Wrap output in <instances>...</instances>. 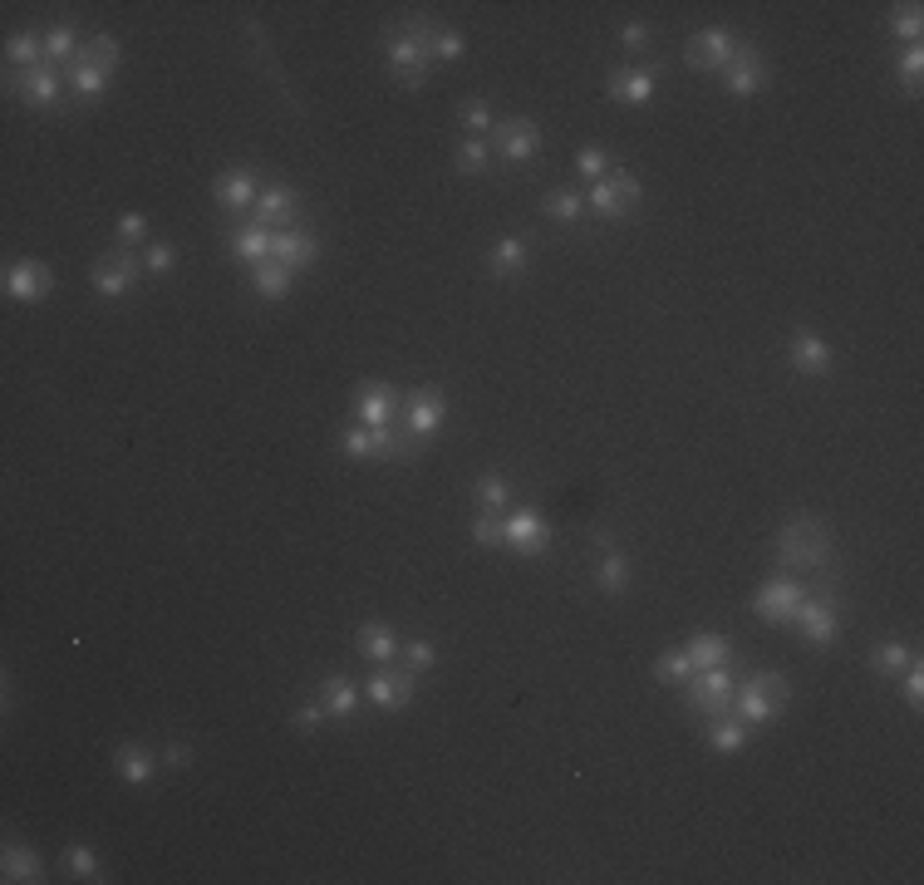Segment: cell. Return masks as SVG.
<instances>
[{
	"label": "cell",
	"instance_id": "cell-1",
	"mask_svg": "<svg viewBox=\"0 0 924 885\" xmlns=\"http://www.w3.org/2000/svg\"><path fill=\"white\" fill-rule=\"evenodd\" d=\"M777 556L787 566H826L831 561V531L816 517H792L777 531Z\"/></svg>",
	"mask_w": 924,
	"mask_h": 885
},
{
	"label": "cell",
	"instance_id": "cell-2",
	"mask_svg": "<svg viewBox=\"0 0 924 885\" xmlns=\"http://www.w3.org/2000/svg\"><path fill=\"white\" fill-rule=\"evenodd\" d=\"M733 664H718V669H698L689 684H684V704L698 713V718H733Z\"/></svg>",
	"mask_w": 924,
	"mask_h": 885
},
{
	"label": "cell",
	"instance_id": "cell-3",
	"mask_svg": "<svg viewBox=\"0 0 924 885\" xmlns=\"http://www.w3.org/2000/svg\"><path fill=\"white\" fill-rule=\"evenodd\" d=\"M143 271H148L143 256H133V251H109V256L94 266L89 281H94V291L104 295V300H118V295H128L138 281H143Z\"/></svg>",
	"mask_w": 924,
	"mask_h": 885
},
{
	"label": "cell",
	"instance_id": "cell-4",
	"mask_svg": "<svg viewBox=\"0 0 924 885\" xmlns=\"http://www.w3.org/2000/svg\"><path fill=\"white\" fill-rule=\"evenodd\" d=\"M811 590L807 586H797L792 576H772L767 586L757 590V600H752V610L767 620V625H787L792 615H797V605L807 600Z\"/></svg>",
	"mask_w": 924,
	"mask_h": 885
},
{
	"label": "cell",
	"instance_id": "cell-5",
	"mask_svg": "<svg viewBox=\"0 0 924 885\" xmlns=\"http://www.w3.org/2000/svg\"><path fill=\"white\" fill-rule=\"evenodd\" d=\"M502 546H512L517 556H541L551 546V527L541 522V512L517 507L512 517H502Z\"/></svg>",
	"mask_w": 924,
	"mask_h": 885
},
{
	"label": "cell",
	"instance_id": "cell-6",
	"mask_svg": "<svg viewBox=\"0 0 924 885\" xmlns=\"http://www.w3.org/2000/svg\"><path fill=\"white\" fill-rule=\"evenodd\" d=\"M5 84H10V89H20V99H25L30 109H50V104L59 99V89H64L59 64H50V59H45V64H35V69H25V74H15V69H10V74H5Z\"/></svg>",
	"mask_w": 924,
	"mask_h": 885
},
{
	"label": "cell",
	"instance_id": "cell-7",
	"mask_svg": "<svg viewBox=\"0 0 924 885\" xmlns=\"http://www.w3.org/2000/svg\"><path fill=\"white\" fill-rule=\"evenodd\" d=\"M797 630H802V640L816 649H826L831 640H836V600L831 595H807L802 605H797Z\"/></svg>",
	"mask_w": 924,
	"mask_h": 885
},
{
	"label": "cell",
	"instance_id": "cell-8",
	"mask_svg": "<svg viewBox=\"0 0 924 885\" xmlns=\"http://www.w3.org/2000/svg\"><path fill=\"white\" fill-rule=\"evenodd\" d=\"M492 138H497V153H502L507 163H531V158L541 153V128H536L531 118H502V123L492 128Z\"/></svg>",
	"mask_w": 924,
	"mask_h": 885
},
{
	"label": "cell",
	"instance_id": "cell-9",
	"mask_svg": "<svg viewBox=\"0 0 924 885\" xmlns=\"http://www.w3.org/2000/svg\"><path fill=\"white\" fill-rule=\"evenodd\" d=\"M413 689H418V674H413V669H379V674L364 684V699L374 708H384V713H394V708H408Z\"/></svg>",
	"mask_w": 924,
	"mask_h": 885
},
{
	"label": "cell",
	"instance_id": "cell-10",
	"mask_svg": "<svg viewBox=\"0 0 924 885\" xmlns=\"http://www.w3.org/2000/svg\"><path fill=\"white\" fill-rule=\"evenodd\" d=\"M389 64H394V74H399L404 89H423V79H428V69H433V55H428L408 30H399V35L389 40Z\"/></svg>",
	"mask_w": 924,
	"mask_h": 885
},
{
	"label": "cell",
	"instance_id": "cell-11",
	"mask_svg": "<svg viewBox=\"0 0 924 885\" xmlns=\"http://www.w3.org/2000/svg\"><path fill=\"white\" fill-rule=\"evenodd\" d=\"M443 413H448V399H443V389H413L404 404V428L413 433V438H433L438 433V423H443Z\"/></svg>",
	"mask_w": 924,
	"mask_h": 885
},
{
	"label": "cell",
	"instance_id": "cell-12",
	"mask_svg": "<svg viewBox=\"0 0 924 885\" xmlns=\"http://www.w3.org/2000/svg\"><path fill=\"white\" fill-rule=\"evenodd\" d=\"M50 291H55V271H50L45 261H15V266L5 271V295H10V300L35 305V300H45Z\"/></svg>",
	"mask_w": 924,
	"mask_h": 885
},
{
	"label": "cell",
	"instance_id": "cell-13",
	"mask_svg": "<svg viewBox=\"0 0 924 885\" xmlns=\"http://www.w3.org/2000/svg\"><path fill=\"white\" fill-rule=\"evenodd\" d=\"M399 389L394 384H359V394H354V409H359V423L364 428H389L394 418H399Z\"/></svg>",
	"mask_w": 924,
	"mask_h": 885
},
{
	"label": "cell",
	"instance_id": "cell-14",
	"mask_svg": "<svg viewBox=\"0 0 924 885\" xmlns=\"http://www.w3.org/2000/svg\"><path fill=\"white\" fill-rule=\"evenodd\" d=\"M733 55H738V40L723 30V25H713V30H698L689 40V64L693 69H728L733 64Z\"/></svg>",
	"mask_w": 924,
	"mask_h": 885
},
{
	"label": "cell",
	"instance_id": "cell-15",
	"mask_svg": "<svg viewBox=\"0 0 924 885\" xmlns=\"http://www.w3.org/2000/svg\"><path fill=\"white\" fill-rule=\"evenodd\" d=\"M340 448H345V458H379V463H394V428H345Z\"/></svg>",
	"mask_w": 924,
	"mask_h": 885
},
{
	"label": "cell",
	"instance_id": "cell-16",
	"mask_svg": "<svg viewBox=\"0 0 924 885\" xmlns=\"http://www.w3.org/2000/svg\"><path fill=\"white\" fill-rule=\"evenodd\" d=\"M654 89H659V69H615L610 74V99L615 104H649L654 99Z\"/></svg>",
	"mask_w": 924,
	"mask_h": 885
},
{
	"label": "cell",
	"instance_id": "cell-17",
	"mask_svg": "<svg viewBox=\"0 0 924 885\" xmlns=\"http://www.w3.org/2000/svg\"><path fill=\"white\" fill-rule=\"evenodd\" d=\"M777 708H782V704L767 694V684H762L757 674H752L748 684L733 694V713H738L743 723H772V718H777Z\"/></svg>",
	"mask_w": 924,
	"mask_h": 885
},
{
	"label": "cell",
	"instance_id": "cell-18",
	"mask_svg": "<svg viewBox=\"0 0 924 885\" xmlns=\"http://www.w3.org/2000/svg\"><path fill=\"white\" fill-rule=\"evenodd\" d=\"M256 222L271 232H290L295 227V192L290 187H266L256 197Z\"/></svg>",
	"mask_w": 924,
	"mask_h": 885
},
{
	"label": "cell",
	"instance_id": "cell-19",
	"mask_svg": "<svg viewBox=\"0 0 924 885\" xmlns=\"http://www.w3.org/2000/svg\"><path fill=\"white\" fill-rule=\"evenodd\" d=\"M320 256V241L310 232H300V227H290V232H276V246H271V261H281L286 271H300V266H310Z\"/></svg>",
	"mask_w": 924,
	"mask_h": 885
},
{
	"label": "cell",
	"instance_id": "cell-20",
	"mask_svg": "<svg viewBox=\"0 0 924 885\" xmlns=\"http://www.w3.org/2000/svg\"><path fill=\"white\" fill-rule=\"evenodd\" d=\"M227 246H231V256H236V261H246V266H261V261H271L276 232H271V227H261V222H251V227L231 232Z\"/></svg>",
	"mask_w": 924,
	"mask_h": 885
},
{
	"label": "cell",
	"instance_id": "cell-21",
	"mask_svg": "<svg viewBox=\"0 0 924 885\" xmlns=\"http://www.w3.org/2000/svg\"><path fill=\"white\" fill-rule=\"evenodd\" d=\"M762 79H767V64L752 55V50H743V45H738V55H733V64H728V94L752 99V94L762 89Z\"/></svg>",
	"mask_w": 924,
	"mask_h": 885
},
{
	"label": "cell",
	"instance_id": "cell-22",
	"mask_svg": "<svg viewBox=\"0 0 924 885\" xmlns=\"http://www.w3.org/2000/svg\"><path fill=\"white\" fill-rule=\"evenodd\" d=\"M114 767L118 777L128 782V787H143V782H153V772H158V758L143 748V743H123L114 753Z\"/></svg>",
	"mask_w": 924,
	"mask_h": 885
},
{
	"label": "cell",
	"instance_id": "cell-23",
	"mask_svg": "<svg viewBox=\"0 0 924 885\" xmlns=\"http://www.w3.org/2000/svg\"><path fill=\"white\" fill-rule=\"evenodd\" d=\"M212 192H217V202H222L227 212L256 207V197H261V187H256V177L251 173H222L217 182H212Z\"/></svg>",
	"mask_w": 924,
	"mask_h": 885
},
{
	"label": "cell",
	"instance_id": "cell-24",
	"mask_svg": "<svg viewBox=\"0 0 924 885\" xmlns=\"http://www.w3.org/2000/svg\"><path fill=\"white\" fill-rule=\"evenodd\" d=\"M792 364H797V374H811V379L831 374V350H826V340H816L811 330H802V335L792 340Z\"/></svg>",
	"mask_w": 924,
	"mask_h": 885
},
{
	"label": "cell",
	"instance_id": "cell-25",
	"mask_svg": "<svg viewBox=\"0 0 924 885\" xmlns=\"http://www.w3.org/2000/svg\"><path fill=\"white\" fill-rule=\"evenodd\" d=\"M359 654L374 659V664H389V659L399 654V635H394L389 625L369 620V625H359Z\"/></svg>",
	"mask_w": 924,
	"mask_h": 885
},
{
	"label": "cell",
	"instance_id": "cell-26",
	"mask_svg": "<svg viewBox=\"0 0 924 885\" xmlns=\"http://www.w3.org/2000/svg\"><path fill=\"white\" fill-rule=\"evenodd\" d=\"M5 59H10V69H15V74H25V69L45 64V40H40L35 30H20V35H10V40H5Z\"/></svg>",
	"mask_w": 924,
	"mask_h": 885
},
{
	"label": "cell",
	"instance_id": "cell-27",
	"mask_svg": "<svg viewBox=\"0 0 924 885\" xmlns=\"http://www.w3.org/2000/svg\"><path fill=\"white\" fill-rule=\"evenodd\" d=\"M0 871H5V881H45V876H40V856H35L30 846H20V841L5 846Z\"/></svg>",
	"mask_w": 924,
	"mask_h": 885
},
{
	"label": "cell",
	"instance_id": "cell-28",
	"mask_svg": "<svg viewBox=\"0 0 924 885\" xmlns=\"http://www.w3.org/2000/svg\"><path fill=\"white\" fill-rule=\"evenodd\" d=\"M541 212H546L551 222H561V227H576L590 207H585V197H580V192H571V187H556V192L541 202Z\"/></svg>",
	"mask_w": 924,
	"mask_h": 885
},
{
	"label": "cell",
	"instance_id": "cell-29",
	"mask_svg": "<svg viewBox=\"0 0 924 885\" xmlns=\"http://www.w3.org/2000/svg\"><path fill=\"white\" fill-rule=\"evenodd\" d=\"M320 704H325L330 718H349L354 704H359V689H354L349 679H340V674H330V679L320 684Z\"/></svg>",
	"mask_w": 924,
	"mask_h": 885
},
{
	"label": "cell",
	"instance_id": "cell-30",
	"mask_svg": "<svg viewBox=\"0 0 924 885\" xmlns=\"http://www.w3.org/2000/svg\"><path fill=\"white\" fill-rule=\"evenodd\" d=\"M585 207H590L595 217H610V222L630 212V202L620 197V187H615V177H600V182L590 187V197H585Z\"/></svg>",
	"mask_w": 924,
	"mask_h": 885
},
{
	"label": "cell",
	"instance_id": "cell-31",
	"mask_svg": "<svg viewBox=\"0 0 924 885\" xmlns=\"http://www.w3.org/2000/svg\"><path fill=\"white\" fill-rule=\"evenodd\" d=\"M689 659H693V674L698 669H718V664H733V645L723 635H698L689 645Z\"/></svg>",
	"mask_w": 924,
	"mask_h": 885
},
{
	"label": "cell",
	"instance_id": "cell-32",
	"mask_svg": "<svg viewBox=\"0 0 924 885\" xmlns=\"http://www.w3.org/2000/svg\"><path fill=\"white\" fill-rule=\"evenodd\" d=\"M69 89H74L79 99H99V94L109 89V74H104L99 64H84V59H74V64H69Z\"/></svg>",
	"mask_w": 924,
	"mask_h": 885
},
{
	"label": "cell",
	"instance_id": "cell-33",
	"mask_svg": "<svg viewBox=\"0 0 924 885\" xmlns=\"http://www.w3.org/2000/svg\"><path fill=\"white\" fill-rule=\"evenodd\" d=\"M708 743H713L718 753H743V748H748V723H738V718H713Z\"/></svg>",
	"mask_w": 924,
	"mask_h": 885
},
{
	"label": "cell",
	"instance_id": "cell-34",
	"mask_svg": "<svg viewBox=\"0 0 924 885\" xmlns=\"http://www.w3.org/2000/svg\"><path fill=\"white\" fill-rule=\"evenodd\" d=\"M251 286H256V295H261V300H286V291H290V271L281 266V261H261V266H256V281H251Z\"/></svg>",
	"mask_w": 924,
	"mask_h": 885
},
{
	"label": "cell",
	"instance_id": "cell-35",
	"mask_svg": "<svg viewBox=\"0 0 924 885\" xmlns=\"http://www.w3.org/2000/svg\"><path fill=\"white\" fill-rule=\"evenodd\" d=\"M654 679H659V684H689L693 679L689 649H669V654H659V659H654Z\"/></svg>",
	"mask_w": 924,
	"mask_h": 885
},
{
	"label": "cell",
	"instance_id": "cell-36",
	"mask_svg": "<svg viewBox=\"0 0 924 885\" xmlns=\"http://www.w3.org/2000/svg\"><path fill=\"white\" fill-rule=\"evenodd\" d=\"M521 266H526V246H521L517 236H502L492 246V271L497 276H521Z\"/></svg>",
	"mask_w": 924,
	"mask_h": 885
},
{
	"label": "cell",
	"instance_id": "cell-37",
	"mask_svg": "<svg viewBox=\"0 0 924 885\" xmlns=\"http://www.w3.org/2000/svg\"><path fill=\"white\" fill-rule=\"evenodd\" d=\"M45 59H50V64H74V59H79V35H74L69 25H55V30L45 35Z\"/></svg>",
	"mask_w": 924,
	"mask_h": 885
},
{
	"label": "cell",
	"instance_id": "cell-38",
	"mask_svg": "<svg viewBox=\"0 0 924 885\" xmlns=\"http://www.w3.org/2000/svg\"><path fill=\"white\" fill-rule=\"evenodd\" d=\"M477 502H482V512H507V502H512L507 477H497V472L477 477Z\"/></svg>",
	"mask_w": 924,
	"mask_h": 885
},
{
	"label": "cell",
	"instance_id": "cell-39",
	"mask_svg": "<svg viewBox=\"0 0 924 885\" xmlns=\"http://www.w3.org/2000/svg\"><path fill=\"white\" fill-rule=\"evenodd\" d=\"M595 581H600L605 595H620V590L630 586V561H625L620 551H610V556L600 561V576H595Z\"/></svg>",
	"mask_w": 924,
	"mask_h": 885
},
{
	"label": "cell",
	"instance_id": "cell-40",
	"mask_svg": "<svg viewBox=\"0 0 924 885\" xmlns=\"http://www.w3.org/2000/svg\"><path fill=\"white\" fill-rule=\"evenodd\" d=\"M79 59H84V64H99L104 74H114L118 69V40L114 35H94V40L79 50Z\"/></svg>",
	"mask_w": 924,
	"mask_h": 885
},
{
	"label": "cell",
	"instance_id": "cell-41",
	"mask_svg": "<svg viewBox=\"0 0 924 885\" xmlns=\"http://www.w3.org/2000/svg\"><path fill=\"white\" fill-rule=\"evenodd\" d=\"M910 659H915V654L900 645V640H885V645H875V654H870V664H875L880 674H905Z\"/></svg>",
	"mask_w": 924,
	"mask_h": 885
},
{
	"label": "cell",
	"instance_id": "cell-42",
	"mask_svg": "<svg viewBox=\"0 0 924 885\" xmlns=\"http://www.w3.org/2000/svg\"><path fill=\"white\" fill-rule=\"evenodd\" d=\"M64 871L79 876V881H104V876H99V856H94L89 846H69V851H64Z\"/></svg>",
	"mask_w": 924,
	"mask_h": 885
},
{
	"label": "cell",
	"instance_id": "cell-43",
	"mask_svg": "<svg viewBox=\"0 0 924 885\" xmlns=\"http://www.w3.org/2000/svg\"><path fill=\"white\" fill-rule=\"evenodd\" d=\"M487 163H492V148H487L482 138H462L458 143V168L462 173H487Z\"/></svg>",
	"mask_w": 924,
	"mask_h": 885
},
{
	"label": "cell",
	"instance_id": "cell-44",
	"mask_svg": "<svg viewBox=\"0 0 924 885\" xmlns=\"http://www.w3.org/2000/svg\"><path fill=\"white\" fill-rule=\"evenodd\" d=\"M472 541H477V546H502V512L472 517Z\"/></svg>",
	"mask_w": 924,
	"mask_h": 885
},
{
	"label": "cell",
	"instance_id": "cell-45",
	"mask_svg": "<svg viewBox=\"0 0 924 885\" xmlns=\"http://www.w3.org/2000/svg\"><path fill=\"white\" fill-rule=\"evenodd\" d=\"M404 659L413 674H428L438 664V649H433V640H413V645H404Z\"/></svg>",
	"mask_w": 924,
	"mask_h": 885
},
{
	"label": "cell",
	"instance_id": "cell-46",
	"mask_svg": "<svg viewBox=\"0 0 924 885\" xmlns=\"http://www.w3.org/2000/svg\"><path fill=\"white\" fill-rule=\"evenodd\" d=\"M462 50H467V45H462L458 30H438V35H433V45H428V55H433V59H448V64H453V59H462Z\"/></svg>",
	"mask_w": 924,
	"mask_h": 885
},
{
	"label": "cell",
	"instance_id": "cell-47",
	"mask_svg": "<svg viewBox=\"0 0 924 885\" xmlns=\"http://www.w3.org/2000/svg\"><path fill=\"white\" fill-rule=\"evenodd\" d=\"M890 30H895L900 40H920V30H924L920 5H905V15H895V20H890Z\"/></svg>",
	"mask_w": 924,
	"mask_h": 885
},
{
	"label": "cell",
	"instance_id": "cell-48",
	"mask_svg": "<svg viewBox=\"0 0 924 885\" xmlns=\"http://www.w3.org/2000/svg\"><path fill=\"white\" fill-rule=\"evenodd\" d=\"M576 168H580V177H605V168H610V158H605V148H580L576 153Z\"/></svg>",
	"mask_w": 924,
	"mask_h": 885
},
{
	"label": "cell",
	"instance_id": "cell-49",
	"mask_svg": "<svg viewBox=\"0 0 924 885\" xmlns=\"http://www.w3.org/2000/svg\"><path fill=\"white\" fill-rule=\"evenodd\" d=\"M920 74H924V50L915 45V50H905V59H900V84L915 94L920 89Z\"/></svg>",
	"mask_w": 924,
	"mask_h": 885
},
{
	"label": "cell",
	"instance_id": "cell-50",
	"mask_svg": "<svg viewBox=\"0 0 924 885\" xmlns=\"http://www.w3.org/2000/svg\"><path fill=\"white\" fill-rule=\"evenodd\" d=\"M325 718H330V713H325V704H305V708H295V713H290L295 733H315V728H320Z\"/></svg>",
	"mask_w": 924,
	"mask_h": 885
},
{
	"label": "cell",
	"instance_id": "cell-51",
	"mask_svg": "<svg viewBox=\"0 0 924 885\" xmlns=\"http://www.w3.org/2000/svg\"><path fill=\"white\" fill-rule=\"evenodd\" d=\"M173 261L177 256H173V246H168V241H153V246L143 251V266H148V271H158V276H163V271H173Z\"/></svg>",
	"mask_w": 924,
	"mask_h": 885
},
{
	"label": "cell",
	"instance_id": "cell-52",
	"mask_svg": "<svg viewBox=\"0 0 924 885\" xmlns=\"http://www.w3.org/2000/svg\"><path fill=\"white\" fill-rule=\"evenodd\" d=\"M462 123H467L472 133H487V128H497V118H492V109H487L482 99H472V104L462 109Z\"/></svg>",
	"mask_w": 924,
	"mask_h": 885
},
{
	"label": "cell",
	"instance_id": "cell-53",
	"mask_svg": "<svg viewBox=\"0 0 924 885\" xmlns=\"http://www.w3.org/2000/svg\"><path fill=\"white\" fill-rule=\"evenodd\" d=\"M423 448H428V443H418L408 428L404 433H394V463H413V458H423Z\"/></svg>",
	"mask_w": 924,
	"mask_h": 885
},
{
	"label": "cell",
	"instance_id": "cell-54",
	"mask_svg": "<svg viewBox=\"0 0 924 885\" xmlns=\"http://www.w3.org/2000/svg\"><path fill=\"white\" fill-rule=\"evenodd\" d=\"M900 679H905V694H910V704L920 708L924 704V669H920V659H910Z\"/></svg>",
	"mask_w": 924,
	"mask_h": 885
},
{
	"label": "cell",
	"instance_id": "cell-55",
	"mask_svg": "<svg viewBox=\"0 0 924 885\" xmlns=\"http://www.w3.org/2000/svg\"><path fill=\"white\" fill-rule=\"evenodd\" d=\"M620 45H625V50H644V45H649V25H644V20L620 25Z\"/></svg>",
	"mask_w": 924,
	"mask_h": 885
},
{
	"label": "cell",
	"instance_id": "cell-56",
	"mask_svg": "<svg viewBox=\"0 0 924 885\" xmlns=\"http://www.w3.org/2000/svg\"><path fill=\"white\" fill-rule=\"evenodd\" d=\"M143 236H148V217H138V212L118 217V241H143Z\"/></svg>",
	"mask_w": 924,
	"mask_h": 885
},
{
	"label": "cell",
	"instance_id": "cell-57",
	"mask_svg": "<svg viewBox=\"0 0 924 885\" xmlns=\"http://www.w3.org/2000/svg\"><path fill=\"white\" fill-rule=\"evenodd\" d=\"M757 679H762V684H767V694H772V699H777V704H787V699H792V684H787V679H782V674H772V669H762V674H757Z\"/></svg>",
	"mask_w": 924,
	"mask_h": 885
},
{
	"label": "cell",
	"instance_id": "cell-58",
	"mask_svg": "<svg viewBox=\"0 0 924 885\" xmlns=\"http://www.w3.org/2000/svg\"><path fill=\"white\" fill-rule=\"evenodd\" d=\"M163 763H168V767H192V748H187V743H168Z\"/></svg>",
	"mask_w": 924,
	"mask_h": 885
},
{
	"label": "cell",
	"instance_id": "cell-59",
	"mask_svg": "<svg viewBox=\"0 0 924 885\" xmlns=\"http://www.w3.org/2000/svg\"><path fill=\"white\" fill-rule=\"evenodd\" d=\"M615 187H620V197H625V202H630V207H635V202H639V177H630V173H620V177H615Z\"/></svg>",
	"mask_w": 924,
	"mask_h": 885
}]
</instances>
